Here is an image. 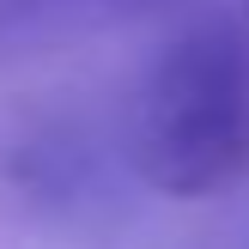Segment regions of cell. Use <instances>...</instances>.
Returning <instances> with one entry per match:
<instances>
[{"label":"cell","instance_id":"6da1fadb","mask_svg":"<svg viewBox=\"0 0 249 249\" xmlns=\"http://www.w3.org/2000/svg\"><path fill=\"white\" fill-rule=\"evenodd\" d=\"M146 189L170 201L219 195L249 170V31L201 18L152 61L128 122Z\"/></svg>","mask_w":249,"mask_h":249},{"label":"cell","instance_id":"7a4b0ae2","mask_svg":"<svg viewBox=\"0 0 249 249\" xmlns=\"http://www.w3.org/2000/svg\"><path fill=\"white\" fill-rule=\"evenodd\" d=\"M158 0H0V55H36L152 12Z\"/></svg>","mask_w":249,"mask_h":249},{"label":"cell","instance_id":"3957f363","mask_svg":"<svg viewBox=\"0 0 249 249\" xmlns=\"http://www.w3.org/2000/svg\"><path fill=\"white\" fill-rule=\"evenodd\" d=\"M243 6H249V0H243Z\"/></svg>","mask_w":249,"mask_h":249}]
</instances>
